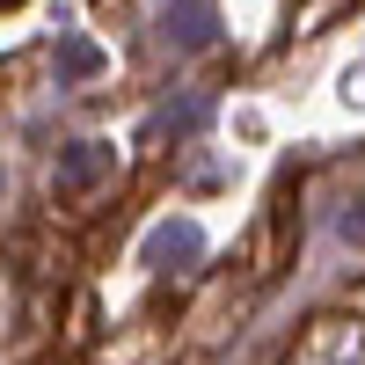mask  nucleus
Segmentation results:
<instances>
[{
  "mask_svg": "<svg viewBox=\"0 0 365 365\" xmlns=\"http://www.w3.org/2000/svg\"><path fill=\"white\" fill-rule=\"evenodd\" d=\"M197 249H205V234L190 227V220H161L154 234H146V263H197Z\"/></svg>",
  "mask_w": 365,
  "mask_h": 365,
  "instance_id": "7ed1b4c3",
  "label": "nucleus"
},
{
  "mask_svg": "<svg viewBox=\"0 0 365 365\" xmlns=\"http://www.w3.org/2000/svg\"><path fill=\"white\" fill-rule=\"evenodd\" d=\"M58 81H88V73H103V51L88 44V37H58Z\"/></svg>",
  "mask_w": 365,
  "mask_h": 365,
  "instance_id": "20e7f679",
  "label": "nucleus"
},
{
  "mask_svg": "<svg viewBox=\"0 0 365 365\" xmlns=\"http://www.w3.org/2000/svg\"><path fill=\"white\" fill-rule=\"evenodd\" d=\"M336 227H344V241H351V249H365V197H358V205L344 212V220H336Z\"/></svg>",
  "mask_w": 365,
  "mask_h": 365,
  "instance_id": "39448f33",
  "label": "nucleus"
},
{
  "mask_svg": "<svg viewBox=\"0 0 365 365\" xmlns=\"http://www.w3.org/2000/svg\"><path fill=\"white\" fill-rule=\"evenodd\" d=\"M110 175H117V146L110 139H73V146H58L51 190L58 197H88V190H103Z\"/></svg>",
  "mask_w": 365,
  "mask_h": 365,
  "instance_id": "f257e3e1",
  "label": "nucleus"
},
{
  "mask_svg": "<svg viewBox=\"0 0 365 365\" xmlns=\"http://www.w3.org/2000/svg\"><path fill=\"white\" fill-rule=\"evenodd\" d=\"M161 37L175 51H205L212 37H220V15H212V0H175V8L161 15Z\"/></svg>",
  "mask_w": 365,
  "mask_h": 365,
  "instance_id": "f03ea898",
  "label": "nucleus"
}]
</instances>
